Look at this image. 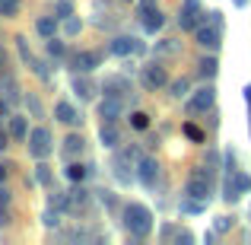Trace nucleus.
Masks as SVG:
<instances>
[{
	"mask_svg": "<svg viewBox=\"0 0 251 245\" xmlns=\"http://www.w3.org/2000/svg\"><path fill=\"white\" fill-rule=\"evenodd\" d=\"M124 226H127L130 236H150V229H153V214H150L143 204H127L124 207Z\"/></svg>",
	"mask_w": 251,
	"mask_h": 245,
	"instance_id": "f257e3e1",
	"label": "nucleus"
},
{
	"mask_svg": "<svg viewBox=\"0 0 251 245\" xmlns=\"http://www.w3.org/2000/svg\"><path fill=\"white\" fill-rule=\"evenodd\" d=\"M184 197H194V201H201V204L210 201V175L203 169H194V175L188 178V185H184Z\"/></svg>",
	"mask_w": 251,
	"mask_h": 245,
	"instance_id": "f03ea898",
	"label": "nucleus"
},
{
	"mask_svg": "<svg viewBox=\"0 0 251 245\" xmlns=\"http://www.w3.org/2000/svg\"><path fill=\"white\" fill-rule=\"evenodd\" d=\"M54 150V143H51V134L45 128H35L29 134V153L35 156V160H45V156Z\"/></svg>",
	"mask_w": 251,
	"mask_h": 245,
	"instance_id": "7ed1b4c3",
	"label": "nucleus"
},
{
	"mask_svg": "<svg viewBox=\"0 0 251 245\" xmlns=\"http://www.w3.org/2000/svg\"><path fill=\"white\" fill-rule=\"evenodd\" d=\"M201 0H184L181 6V16H178V23H181V29H194L197 32V23H201Z\"/></svg>",
	"mask_w": 251,
	"mask_h": 245,
	"instance_id": "20e7f679",
	"label": "nucleus"
},
{
	"mask_svg": "<svg viewBox=\"0 0 251 245\" xmlns=\"http://www.w3.org/2000/svg\"><path fill=\"white\" fill-rule=\"evenodd\" d=\"M213 99H216L213 86H203V89L194 92V99L188 102V109H191V111H207V109H213Z\"/></svg>",
	"mask_w": 251,
	"mask_h": 245,
	"instance_id": "39448f33",
	"label": "nucleus"
},
{
	"mask_svg": "<svg viewBox=\"0 0 251 245\" xmlns=\"http://www.w3.org/2000/svg\"><path fill=\"white\" fill-rule=\"evenodd\" d=\"M134 51H143V45L130 35H118L115 42H111V54H118V57H127V54H134Z\"/></svg>",
	"mask_w": 251,
	"mask_h": 245,
	"instance_id": "423d86ee",
	"label": "nucleus"
},
{
	"mask_svg": "<svg viewBox=\"0 0 251 245\" xmlns=\"http://www.w3.org/2000/svg\"><path fill=\"white\" fill-rule=\"evenodd\" d=\"M197 45L201 48H210V51H216L220 48V26H197Z\"/></svg>",
	"mask_w": 251,
	"mask_h": 245,
	"instance_id": "0eeeda50",
	"label": "nucleus"
},
{
	"mask_svg": "<svg viewBox=\"0 0 251 245\" xmlns=\"http://www.w3.org/2000/svg\"><path fill=\"white\" fill-rule=\"evenodd\" d=\"M99 64H102V54H99V51H80V54H74V70L89 74V70L99 67Z\"/></svg>",
	"mask_w": 251,
	"mask_h": 245,
	"instance_id": "6e6552de",
	"label": "nucleus"
},
{
	"mask_svg": "<svg viewBox=\"0 0 251 245\" xmlns=\"http://www.w3.org/2000/svg\"><path fill=\"white\" fill-rule=\"evenodd\" d=\"M166 83H169V77H166V70H162L159 64L143 67V86H147V89H159V86H166Z\"/></svg>",
	"mask_w": 251,
	"mask_h": 245,
	"instance_id": "1a4fd4ad",
	"label": "nucleus"
},
{
	"mask_svg": "<svg viewBox=\"0 0 251 245\" xmlns=\"http://www.w3.org/2000/svg\"><path fill=\"white\" fill-rule=\"evenodd\" d=\"M156 175H159V165H156V160H140V185L143 188H156Z\"/></svg>",
	"mask_w": 251,
	"mask_h": 245,
	"instance_id": "9d476101",
	"label": "nucleus"
},
{
	"mask_svg": "<svg viewBox=\"0 0 251 245\" xmlns=\"http://www.w3.org/2000/svg\"><path fill=\"white\" fill-rule=\"evenodd\" d=\"M124 111V105L118 102V96H108L102 105H99V115H102V121H118Z\"/></svg>",
	"mask_w": 251,
	"mask_h": 245,
	"instance_id": "9b49d317",
	"label": "nucleus"
},
{
	"mask_svg": "<svg viewBox=\"0 0 251 245\" xmlns=\"http://www.w3.org/2000/svg\"><path fill=\"white\" fill-rule=\"evenodd\" d=\"M54 115H57V121H64V124H80V121H83L80 111H76L70 102H57V105H54Z\"/></svg>",
	"mask_w": 251,
	"mask_h": 245,
	"instance_id": "f8f14e48",
	"label": "nucleus"
},
{
	"mask_svg": "<svg viewBox=\"0 0 251 245\" xmlns=\"http://www.w3.org/2000/svg\"><path fill=\"white\" fill-rule=\"evenodd\" d=\"M99 140L105 143V147H118L121 143V131L115 128V121H105L102 131H99Z\"/></svg>",
	"mask_w": 251,
	"mask_h": 245,
	"instance_id": "ddd939ff",
	"label": "nucleus"
},
{
	"mask_svg": "<svg viewBox=\"0 0 251 245\" xmlns=\"http://www.w3.org/2000/svg\"><path fill=\"white\" fill-rule=\"evenodd\" d=\"M35 29H38V35H42V38H54V32H57V19L42 16V19L35 23Z\"/></svg>",
	"mask_w": 251,
	"mask_h": 245,
	"instance_id": "4468645a",
	"label": "nucleus"
},
{
	"mask_svg": "<svg viewBox=\"0 0 251 245\" xmlns=\"http://www.w3.org/2000/svg\"><path fill=\"white\" fill-rule=\"evenodd\" d=\"M10 134L16 140H29V128H25V118H10Z\"/></svg>",
	"mask_w": 251,
	"mask_h": 245,
	"instance_id": "2eb2a0df",
	"label": "nucleus"
},
{
	"mask_svg": "<svg viewBox=\"0 0 251 245\" xmlns=\"http://www.w3.org/2000/svg\"><path fill=\"white\" fill-rule=\"evenodd\" d=\"M197 67H201V77H203V80H213L216 70H220V64H216V57H203Z\"/></svg>",
	"mask_w": 251,
	"mask_h": 245,
	"instance_id": "dca6fc26",
	"label": "nucleus"
},
{
	"mask_svg": "<svg viewBox=\"0 0 251 245\" xmlns=\"http://www.w3.org/2000/svg\"><path fill=\"white\" fill-rule=\"evenodd\" d=\"M121 89H130L127 80H121V77H111V80H105V96H121Z\"/></svg>",
	"mask_w": 251,
	"mask_h": 245,
	"instance_id": "f3484780",
	"label": "nucleus"
},
{
	"mask_svg": "<svg viewBox=\"0 0 251 245\" xmlns=\"http://www.w3.org/2000/svg\"><path fill=\"white\" fill-rule=\"evenodd\" d=\"M83 147H86V143H83V137L70 134V137H67V147H64V153H67V156H74V153H83Z\"/></svg>",
	"mask_w": 251,
	"mask_h": 245,
	"instance_id": "a211bd4d",
	"label": "nucleus"
},
{
	"mask_svg": "<svg viewBox=\"0 0 251 245\" xmlns=\"http://www.w3.org/2000/svg\"><path fill=\"white\" fill-rule=\"evenodd\" d=\"M162 23H166V19H162V13H159V10H150V13H147V32L162 29Z\"/></svg>",
	"mask_w": 251,
	"mask_h": 245,
	"instance_id": "6ab92c4d",
	"label": "nucleus"
},
{
	"mask_svg": "<svg viewBox=\"0 0 251 245\" xmlns=\"http://www.w3.org/2000/svg\"><path fill=\"white\" fill-rule=\"evenodd\" d=\"M86 172H89V169H86V165H80V163H70V165H67V178H70V182H83Z\"/></svg>",
	"mask_w": 251,
	"mask_h": 245,
	"instance_id": "aec40b11",
	"label": "nucleus"
},
{
	"mask_svg": "<svg viewBox=\"0 0 251 245\" xmlns=\"http://www.w3.org/2000/svg\"><path fill=\"white\" fill-rule=\"evenodd\" d=\"M130 128L147 131V128H150V115H143V111H134V115H130Z\"/></svg>",
	"mask_w": 251,
	"mask_h": 245,
	"instance_id": "412c9836",
	"label": "nucleus"
},
{
	"mask_svg": "<svg viewBox=\"0 0 251 245\" xmlns=\"http://www.w3.org/2000/svg\"><path fill=\"white\" fill-rule=\"evenodd\" d=\"M19 13V0H0V16H16Z\"/></svg>",
	"mask_w": 251,
	"mask_h": 245,
	"instance_id": "4be33fe9",
	"label": "nucleus"
},
{
	"mask_svg": "<svg viewBox=\"0 0 251 245\" xmlns=\"http://www.w3.org/2000/svg\"><path fill=\"white\" fill-rule=\"evenodd\" d=\"M25 105H29V111H32L35 118H42V115H45V111H42V102H38L35 96H25Z\"/></svg>",
	"mask_w": 251,
	"mask_h": 245,
	"instance_id": "5701e85b",
	"label": "nucleus"
},
{
	"mask_svg": "<svg viewBox=\"0 0 251 245\" xmlns=\"http://www.w3.org/2000/svg\"><path fill=\"white\" fill-rule=\"evenodd\" d=\"M48 54H51V57H61V54H64V42H57V38H48Z\"/></svg>",
	"mask_w": 251,
	"mask_h": 245,
	"instance_id": "b1692460",
	"label": "nucleus"
},
{
	"mask_svg": "<svg viewBox=\"0 0 251 245\" xmlns=\"http://www.w3.org/2000/svg\"><path fill=\"white\" fill-rule=\"evenodd\" d=\"M74 89H76V92H80V96H83V99H89V96H92V86H89V83H86V80H80V77H76V83H74Z\"/></svg>",
	"mask_w": 251,
	"mask_h": 245,
	"instance_id": "393cba45",
	"label": "nucleus"
},
{
	"mask_svg": "<svg viewBox=\"0 0 251 245\" xmlns=\"http://www.w3.org/2000/svg\"><path fill=\"white\" fill-rule=\"evenodd\" d=\"M172 96H178V99L188 96V80H175L172 83Z\"/></svg>",
	"mask_w": 251,
	"mask_h": 245,
	"instance_id": "a878e982",
	"label": "nucleus"
},
{
	"mask_svg": "<svg viewBox=\"0 0 251 245\" xmlns=\"http://www.w3.org/2000/svg\"><path fill=\"white\" fill-rule=\"evenodd\" d=\"M35 178L42 185H51V169H48V165H38V169H35Z\"/></svg>",
	"mask_w": 251,
	"mask_h": 245,
	"instance_id": "bb28decb",
	"label": "nucleus"
},
{
	"mask_svg": "<svg viewBox=\"0 0 251 245\" xmlns=\"http://www.w3.org/2000/svg\"><path fill=\"white\" fill-rule=\"evenodd\" d=\"M70 201H74V207H80V204H86L89 197H86V191H83V188H74V191H70Z\"/></svg>",
	"mask_w": 251,
	"mask_h": 245,
	"instance_id": "cd10ccee",
	"label": "nucleus"
},
{
	"mask_svg": "<svg viewBox=\"0 0 251 245\" xmlns=\"http://www.w3.org/2000/svg\"><path fill=\"white\" fill-rule=\"evenodd\" d=\"M184 134H188L191 140H197V143L203 140V131H201V128H194V124H184Z\"/></svg>",
	"mask_w": 251,
	"mask_h": 245,
	"instance_id": "c85d7f7f",
	"label": "nucleus"
},
{
	"mask_svg": "<svg viewBox=\"0 0 251 245\" xmlns=\"http://www.w3.org/2000/svg\"><path fill=\"white\" fill-rule=\"evenodd\" d=\"M57 223H61L57 210H45V226H57Z\"/></svg>",
	"mask_w": 251,
	"mask_h": 245,
	"instance_id": "c756f323",
	"label": "nucleus"
},
{
	"mask_svg": "<svg viewBox=\"0 0 251 245\" xmlns=\"http://www.w3.org/2000/svg\"><path fill=\"white\" fill-rule=\"evenodd\" d=\"M83 26H80V19H67V35H76Z\"/></svg>",
	"mask_w": 251,
	"mask_h": 245,
	"instance_id": "7c9ffc66",
	"label": "nucleus"
},
{
	"mask_svg": "<svg viewBox=\"0 0 251 245\" xmlns=\"http://www.w3.org/2000/svg\"><path fill=\"white\" fill-rule=\"evenodd\" d=\"M57 13H61V19L70 16V3H67V0H64V3H57Z\"/></svg>",
	"mask_w": 251,
	"mask_h": 245,
	"instance_id": "2f4dec72",
	"label": "nucleus"
},
{
	"mask_svg": "<svg viewBox=\"0 0 251 245\" xmlns=\"http://www.w3.org/2000/svg\"><path fill=\"white\" fill-rule=\"evenodd\" d=\"M10 137H13V134H6V131H3V128H0V150H3V147H6V140H10Z\"/></svg>",
	"mask_w": 251,
	"mask_h": 245,
	"instance_id": "473e14b6",
	"label": "nucleus"
},
{
	"mask_svg": "<svg viewBox=\"0 0 251 245\" xmlns=\"http://www.w3.org/2000/svg\"><path fill=\"white\" fill-rule=\"evenodd\" d=\"M216 229H220V233H223V229H229V217H220V223H216Z\"/></svg>",
	"mask_w": 251,
	"mask_h": 245,
	"instance_id": "72a5a7b5",
	"label": "nucleus"
},
{
	"mask_svg": "<svg viewBox=\"0 0 251 245\" xmlns=\"http://www.w3.org/2000/svg\"><path fill=\"white\" fill-rule=\"evenodd\" d=\"M6 223H10V214H6V207L0 210V226H6Z\"/></svg>",
	"mask_w": 251,
	"mask_h": 245,
	"instance_id": "f704fd0d",
	"label": "nucleus"
},
{
	"mask_svg": "<svg viewBox=\"0 0 251 245\" xmlns=\"http://www.w3.org/2000/svg\"><path fill=\"white\" fill-rule=\"evenodd\" d=\"M6 115H10V109H6V102L0 99V118H6Z\"/></svg>",
	"mask_w": 251,
	"mask_h": 245,
	"instance_id": "c9c22d12",
	"label": "nucleus"
},
{
	"mask_svg": "<svg viewBox=\"0 0 251 245\" xmlns=\"http://www.w3.org/2000/svg\"><path fill=\"white\" fill-rule=\"evenodd\" d=\"M3 178H6V165L0 163V182H3Z\"/></svg>",
	"mask_w": 251,
	"mask_h": 245,
	"instance_id": "e433bc0d",
	"label": "nucleus"
}]
</instances>
